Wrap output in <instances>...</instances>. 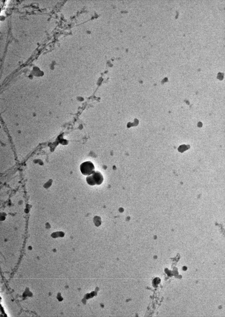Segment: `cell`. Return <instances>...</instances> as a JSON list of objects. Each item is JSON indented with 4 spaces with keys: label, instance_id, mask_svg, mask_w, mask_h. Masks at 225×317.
Segmentation results:
<instances>
[{
    "label": "cell",
    "instance_id": "1",
    "mask_svg": "<svg viewBox=\"0 0 225 317\" xmlns=\"http://www.w3.org/2000/svg\"><path fill=\"white\" fill-rule=\"evenodd\" d=\"M86 180L88 184L93 186L101 184L103 181L104 178L99 172L95 171L91 175L87 176Z\"/></svg>",
    "mask_w": 225,
    "mask_h": 317
},
{
    "label": "cell",
    "instance_id": "2",
    "mask_svg": "<svg viewBox=\"0 0 225 317\" xmlns=\"http://www.w3.org/2000/svg\"><path fill=\"white\" fill-rule=\"evenodd\" d=\"M80 168L82 173L85 176L90 175L95 172L94 166L90 161L82 163L80 165Z\"/></svg>",
    "mask_w": 225,
    "mask_h": 317
}]
</instances>
